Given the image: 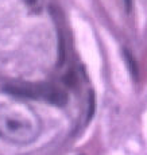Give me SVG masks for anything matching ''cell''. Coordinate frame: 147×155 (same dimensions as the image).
I'll list each match as a JSON object with an SVG mask.
<instances>
[{"label":"cell","mask_w":147,"mask_h":155,"mask_svg":"<svg viewBox=\"0 0 147 155\" xmlns=\"http://www.w3.org/2000/svg\"><path fill=\"white\" fill-rule=\"evenodd\" d=\"M59 65L64 64L65 61V42H64V38L59 39Z\"/></svg>","instance_id":"cell-5"},{"label":"cell","mask_w":147,"mask_h":155,"mask_svg":"<svg viewBox=\"0 0 147 155\" xmlns=\"http://www.w3.org/2000/svg\"><path fill=\"white\" fill-rule=\"evenodd\" d=\"M39 120L22 104H0V138L12 144H27L39 135Z\"/></svg>","instance_id":"cell-1"},{"label":"cell","mask_w":147,"mask_h":155,"mask_svg":"<svg viewBox=\"0 0 147 155\" xmlns=\"http://www.w3.org/2000/svg\"><path fill=\"white\" fill-rule=\"evenodd\" d=\"M27 3H30V4H32V3H35V0H26Z\"/></svg>","instance_id":"cell-7"},{"label":"cell","mask_w":147,"mask_h":155,"mask_svg":"<svg viewBox=\"0 0 147 155\" xmlns=\"http://www.w3.org/2000/svg\"><path fill=\"white\" fill-rule=\"evenodd\" d=\"M123 55H124V59H125V64H127L128 69H130L131 74H132L134 77L138 76V66H136V62H135V58L132 57L130 51H128L127 49L123 50Z\"/></svg>","instance_id":"cell-2"},{"label":"cell","mask_w":147,"mask_h":155,"mask_svg":"<svg viewBox=\"0 0 147 155\" xmlns=\"http://www.w3.org/2000/svg\"><path fill=\"white\" fill-rule=\"evenodd\" d=\"M64 81H65V84L69 85V86H74V85H76L77 80H76V76H74L73 71H69L66 76H65Z\"/></svg>","instance_id":"cell-4"},{"label":"cell","mask_w":147,"mask_h":155,"mask_svg":"<svg viewBox=\"0 0 147 155\" xmlns=\"http://www.w3.org/2000/svg\"><path fill=\"white\" fill-rule=\"evenodd\" d=\"M124 4H125V10H127V12H131V8H132V0H124Z\"/></svg>","instance_id":"cell-6"},{"label":"cell","mask_w":147,"mask_h":155,"mask_svg":"<svg viewBox=\"0 0 147 155\" xmlns=\"http://www.w3.org/2000/svg\"><path fill=\"white\" fill-rule=\"evenodd\" d=\"M95 108H96V101H95V93L89 92V105H88V121L93 117L95 115Z\"/></svg>","instance_id":"cell-3"}]
</instances>
